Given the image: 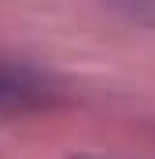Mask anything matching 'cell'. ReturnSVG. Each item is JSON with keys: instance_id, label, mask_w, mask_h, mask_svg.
Masks as SVG:
<instances>
[{"instance_id": "obj_1", "label": "cell", "mask_w": 155, "mask_h": 159, "mask_svg": "<svg viewBox=\"0 0 155 159\" xmlns=\"http://www.w3.org/2000/svg\"><path fill=\"white\" fill-rule=\"evenodd\" d=\"M55 96H59L55 81L44 70H37L33 63L0 59V126L52 107Z\"/></svg>"}]
</instances>
